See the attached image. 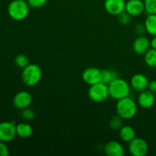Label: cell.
I'll list each match as a JSON object with an SVG mask.
<instances>
[{"instance_id": "obj_1", "label": "cell", "mask_w": 156, "mask_h": 156, "mask_svg": "<svg viewBox=\"0 0 156 156\" xmlns=\"http://www.w3.org/2000/svg\"><path fill=\"white\" fill-rule=\"evenodd\" d=\"M116 111L123 120H129L135 117L137 113V105L135 101L127 96L126 98L117 100L116 105Z\"/></svg>"}, {"instance_id": "obj_2", "label": "cell", "mask_w": 156, "mask_h": 156, "mask_svg": "<svg viewBox=\"0 0 156 156\" xmlns=\"http://www.w3.org/2000/svg\"><path fill=\"white\" fill-rule=\"evenodd\" d=\"M30 6L26 0H13L8 6V14L15 21H23L28 16Z\"/></svg>"}, {"instance_id": "obj_3", "label": "cell", "mask_w": 156, "mask_h": 156, "mask_svg": "<svg viewBox=\"0 0 156 156\" xmlns=\"http://www.w3.org/2000/svg\"><path fill=\"white\" fill-rule=\"evenodd\" d=\"M130 88L131 86L129 82L123 79L117 78L108 85L109 96L116 100H120L129 96Z\"/></svg>"}, {"instance_id": "obj_4", "label": "cell", "mask_w": 156, "mask_h": 156, "mask_svg": "<svg viewBox=\"0 0 156 156\" xmlns=\"http://www.w3.org/2000/svg\"><path fill=\"white\" fill-rule=\"evenodd\" d=\"M42 78V69L38 65L30 63L23 69L21 73V80L23 83L28 87L37 85Z\"/></svg>"}, {"instance_id": "obj_5", "label": "cell", "mask_w": 156, "mask_h": 156, "mask_svg": "<svg viewBox=\"0 0 156 156\" xmlns=\"http://www.w3.org/2000/svg\"><path fill=\"white\" fill-rule=\"evenodd\" d=\"M88 98L96 103L103 102L109 97L108 85L101 82L94 85H90L88 91Z\"/></svg>"}, {"instance_id": "obj_6", "label": "cell", "mask_w": 156, "mask_h": 156, "mask_svg": "<svg viewBox=\"0 0 156 156\" xmlns=\"http://www.w3.org/2000/svg\"><path fill=\"white\" fill-rule=\"evenodd\" d=\"M16 136V124L15 121L0 122V141L9 143Z\"/></svg>"}, {"instance_id": "obj_7", "label": "cell", "mask_w": 156, "mask_h": 156, "mask_svg": "<svg viewBox=\"0 0 156 156\" xmlns=\"http://www.w3.org/2000/svg\"><path fill=\"white\" fill-rule=\"evenodd\" d=\"M129 153L133 156H145L149 152V145L143 138L135 137L129 143Z\"/></svg>"}, {"instance_id": "obj_8", "label": "cell", "mask_w": 156, "mask_h": 156, "mask_svg": "<svg viewBox=\"0 0 156 156\" xmlns=\"http://www.w3.org/2000/svg\"><path fill=\"white\" fill-rule=\"evenodd\" d=\"M82 78L88 85L97 84L102 80L101 70L95 67H88L82 72Z\"/></svg>"}, {"instance_id": "obj_9", "label": "cell", "mask_w": 156, "mask_h": 156, "mask_svg": "<svg viewBox=\"0 0 156 156\" xmlns=\"http://www.w3.org/2000/svg\"><path fill=\"white\" fill-rule=\"evenodd\" d=\"M32 103V96L28 91H21L13 98V105L17 109L23 110L30 107Z\"/></svg>"}, {"instance_id": "obj_10", "label": "cell", "mask_w": 156, "mask_h": 156, "mask_svg": "<svg viewBox=\"0 0 156 156\" xmlns=\"http://www.w3.org/2000/svg\"><path fill=\"white\" fill-rule=\"evenodd\" d=\"M126 2L124 0H105V9L108 13L118 15L125 11Z\"/></svg>"}, {"instance_id": "obj_11", "label": "cell", "mask_w": 156, "mask_h": 156, "mask_svg": "<svg viewBox=\"0 0 156 156\" xmlns=\"http://www.w3.org/2000/svg\"><path fill=\"white\" fill-rule=\"evenodd\" d=\"M149 79L145 75L142 73H137L133 75L130 79V86L133 88L135 91L141 92L148 89V85H149Z\"/></svg>"}, {"instance_id": "obj_12", "label": "cell", "mask_w": 156, "mask_h": 156, "mask_svg": "<svg viewBox=\"0 0 156 156\" xmlns=\"http://www.w3.org/2000/svg\"><path fill=\"white\" fill-rule=\"evenodd\" d=\"M150 41L144 35L137 37L133 44V49L136 54L144 55L150 49Z\"/></svg>"}, {"instance_id": "obj_13", "label": "cell", "mask_w": 156, "mask_h": 156, "mask_svg": "<svg viewBox=\"0 0 156 156\" xmlns=\"http://www.w3.org/2000/svg\"><path fill=\"white\" fill-rule=\"evenodd\" d=\"M125 11L131 16H138L145 12L144 1L129 0L126 2Z\"/></svg>"}, {"instance_id": "obj_14", "label": "cell", "mask_w": 156, "mask_h": 156, "mask_svg": "<svg viewBox=\"0 0 156 156\" xmlns=\"http://www.w3.org/2000/svg\"><path fill=\"white\" fill-rule=\"evenodd\" d=\"M155 103V93L146 89L141 91L138 97V104L142 108L149 109L151 108Z\"/></svg>"}, {"instance_id": "obj_15", "label": "cell", "mask_w": 156, "mask_h": 156, "mask_svg": "<svg viewBox=\"0 0 156 156\" xmlns=\"http://www.w3.org/2000/svg\"><path fill=\"white\" fill-rule=\"evenodd\" d=\"M105 152L108 156H123L124 155V149L119 142L109 141L105 146Z\"/></svg>"}, {"instance_id": "obj_16", "label": "cell", "mask_w": 156, "mask_h": 156, "mask_svg": "<svg viewBox=\"0 0 156 156\" xmlns=\"http://www.w3.org/2000/svg\"><path fill=\"white\" fill-rule=\"evenodd\" d=\"M119 135L122 141L129 143L136 137V131L129 125H124L119 129Z\"/></svg>"}, {"instance_id": "obj_17", "label": "cell", "mask_w": 156, "mask_h": 156, "mask_svg": "<svg viewBox=\"0 0 156 156\" xmlns=\"http://www.w3.org/2000/svg\"><path fill=\"white\" fill-rule=\"evenodd\" d=\"M16 133L18 136L22 139L29 138L33 133V128L28 123H19L16 124Z\"/></svg>"}, {"instance_id": "obj_18", "label": "cell", "mask_w": 156, "mask_h": 156, "mask_svg": "<svg viewBox=\"0 0 156 156\" xmlns=\"http://www.w3.org/2000/svg\"><path fill=\"white\" fill-rule=\"evenodd\" d=\"M146 32L152 36L156 35V14L148 15L144 23Z\"/></svg>"}, {"instance_id": "obj_19", "label": "cell", "mask_w": 156, "mask_h": 156, "mask_svg": "<svg viewBox=\"0 0 156 156\" xmlns=\"http://www.w3.org/2000/svg\"><path fill=\"white\" fill-rule=\"evenodd\" d=\"M102 73V80L101 82L104 83L109 85L110 83L119 78V75L117 71L111 69H105L101 70Z\"/></svg>"}, {"instance_id": "obj_20", "label": "cell", "mask_w": 156, "mask_h": 156, "mask_svg": "<svg viewBox=\"0 0 156 156\" xmlns=\"http://www.w3.org/2000/svg\"><path fill=\"white\" fill-rule=\"evenodd\" d=\"M144 61L151 68H156V50L150 48L144 54Z\"/></svg>"}, {"instance_id": "obj_21", "label": "cell", "mask_w": 156, "mask_h": 156, "mask_svg": "<svg viewBox=\"0 0 156 156\" xmlns=\"http://www.w3.org/2000/svg\"><path fill=\"white\" fill-rule=\"evenodd\" d=\"M15 63L18 67L21 69L25 68L29 64V59L25 54H18L15 58Z\"/></svg>"}, {"instance_id": "obj_22", "label": "cell", "mask_w": 156, "mask_h": 156, "mask_svg": "<svg viewBox=\"0 0 156 156\" xmlns=\"http://www.w3.org/2000/svg\"><path fill=\"white\" fill-rule=\"evenodd\" d=\"M123 120L121 117L117 114V115L114 116L113 117H111V119L109 121V126L112 129H114V130H117V129H120L123 125Z\"/></svg>"}, {"instance_id": "obj_23", "label": "cell", "mask_w": 156, "mask_h": 156, "mask_svg": "<svg viewBox=\"0 0 156 156\" xmlns=\"http://www.w3.org/2000/svg\"><path fill=\"white\" fill-rule=\"evenodd\" d=\"M145 12L148 14H156V0H144Z\"/></svg>"}, {"instance_id": "obj_24", "label": "cell", "mask_w": 156, "mask_h": 156, "mask_svg": "<svg viewBox=\"0 0 156 156\" xmlns=\"http://www.w3.org/2000/svg\"><path fill=\"white\" fill-rule=\"evenodd\" d=\"M35 113L30 108H24V109L21 110V118L24 119V120H27V121H30V120H33L35 118Z\"/></svg>"}, {"instance_id": "obj_25", "label": "cell", "mask_w": 156, "mask_h": 156, "mask_svg": "<svg viewBox=\"0 0 156 156\" xmlns=\"http://www.w3.org/2000/svg\"><path fill=\"white\" fill-rule=\"evenodd\" d=\"M117 18H118V21L121 24L123 25H126L128 24L131 21V15L129 13L124 11L122 13H120V15H117Z\"/></svg>"}, {"instance_id": "obj_26", "label": "cell", "mask_w": 156, "mask_h": 156, "mask_svg": "<svg viewBox=\"0 0 156 156\" xmlns=\"http://www.w3.org/2000/svg\"><path fill=\"white\" fill-rule=\"evenodd\" d=\"M26 1L28 3L30 7L38 9V8H41L45 5L47 0H26Z\"/></svg>"}, {"instance_id": "obj_27", "label": "cell", "mask_w": 156, "mask_h": 156, "mask_svg": "<svg viewBox=\"0 0 156 156\" xmlns=\"http://www.w3.org/2000/svg\"><path fill=\"white\" fill-rule=\"evenodd\" d=\"M9 155V149L6 143L0 141V156H8Z\"/></svg>"}, {"instance_id": "obj_28", "label": "cell", "mask_w": 156, "mask_h": 156, "mask_svg": "<svg viewBox=\"0 0 156 156\" xmlns=\"http://www.w3.org/2000/svg\"><path fill=\"white\" fill-rule=\"evenodd\" d=\"M134 30H135L136 34L138 36L143 35L145 34V32H146V26H145L144 24H137L135 26Z\"/></svg>"}, {"instance_id": "obj_29", "label": "cell", "mask_w": 156, "mask_h": 156, "mask_svg": "<svg viewBox=\"0 0 156 156\" xmlns=\"http://www.w3.org/2000/svg\"><path fill=\"white\" fill-rule=\"evenodd\" d=\"M148 90H149V91H151L153 93H156V80L150 81L149 82Z\"/></svg>"}, {"instance_id": "obj_30", "label": "cell", "mask_w": 156, "mask_h": 156, "mask_svg": "<svg viewBox=\"0 0 156 156\" xmlns=\"http://www.w3.org/2000/svg\"><path fill=\"white\" fill-rule=\"evenodd\" d=\"M150 46H151V48L156 50V35L155 36H154L153 38L150 41Z\"/></svg>"}]
</instances>
